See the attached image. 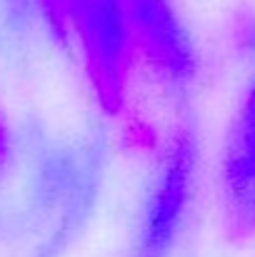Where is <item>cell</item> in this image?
<instances>
[{
  "label": "cell",
  "mask_w": 255,
  "mask_h": 257,
  "mask_svg": "<svg viewBox=\"0 0 255 257\" xmlns=\"http://www.w3.org/2000/svg\"><path fill=\"white\" fill-rule=\"evenodd\" d=\"M200 182V138L190 120L173 125L150 163L130 217L123 257H178Z\"/></svg>",
  "instance_id": "cell-1"
},
{
  "label": "cell",
  "mask_w": 255,
  "mask_h": 257,
  "mask_svg": "<svg viewBox=\"0 0 255 257\" xmlns=\"http://www.w3.org/2000/svg\"><path fill=\"white\" fill-rule=\"evenodd\" d=\"M75 30L85 70L108 112L125 105L135 48L128 23V0H63Z\"/></svg>",
  "instance_id": "cell-2"
},
{
  "label": "cell",
  "mask_w": 255,
  "mask_h": 257,
  "mask_svg": "<svg viewBox=\"0 0 255 257\" xmlns=\"http://www.w3.org/2000/svg\"><path fill=\"white\" fill-rule=\"evenodd\" d=\"M218 202L225 235L255 242V78L228 120L218 155Z\"/></svg>",
  "instance_id": "cell-3"
},
{
  "label": "cell",
  "mask_w": 255,
  "mask_h": 257,
  "mask_svg": "<svg viewBox=\"0 0 255 257\" xmlns=\"http://www.w3.org/2000/svg\"><path fill=\"white\" fill-rule=\"evenodd\" d=\"M128 23L135 55L175 92H185L200 75L195 38L175 0H128Z\"/></svg>",
  "instance_id": "cell-4"
},
{
  "label": "cell",
  "mask_w": 255,
  "mask_h": 257,
  "mask_svg": "<svg viewBox=\"0 0 255 257\" xmlns=\"http://www.w3.org/2000/svg\"><path fill=\"white\" fill-rule=\"evenodd\" d=\"M230 40H233V48H235L238 58L250 68V73L255 78V8H245L235 18Z\"/></svg>",
  "instance_id": "cell-5"
}]
</instances>
